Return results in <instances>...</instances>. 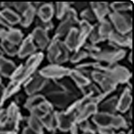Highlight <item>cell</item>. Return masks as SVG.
I'll return each mask as SVG.
<instances>
[{"mask_svg": "<svg viewBox=\"0 0 134 134\" xmlns=\"http://www.w3.org/2000/svg\"><path fill=\"white\" fill-rule=\"evenodd\" d=\"M111 8L115 12H125L132 9L130 3H114L111 5Z\"/></svg>", "mask_w": 134, "mask_h": 134, "instance_id": "cell-33", "label": "cell"}, {"mask_svg": "<svg viewBox=\"0 0 134 134\" xmlns=\"http://www.w3.org/2000/svg\"><path fill=\"white\" fill-rule=\"evenodd\" d=\"M30 6V3H13L14 8L21 15L24 14Z\"/></svg>", "mask_w": 134, "mask_h": 134, "instance_id": "cell-37", "label": "cell"}, {"mask_svg": "<svg viewBox=\"0 0 134 134\" xmlns=\"http://www.w3.org/2000/svg\"><path fill=\"white\" fill-rule=\"evenodd\" d=\"M28 123L30 128H32L34 131L37 132L39 134H42L43 133V125L41 121V119L39 117L31 114L29 116V120H28Z\"/></svg>", "mask_w": 134, "mask_h": 134, "instance_id": "cell-30", "label": "cell"}, {"mask_svg": "<svg viewBox=\"0 0 134 134\" xmlns=\"http://www.w3.org/2000/svg\"><path fill=\"white\" fill-rule=\"evenodd\" d=\"M91 76L93 80L101 87L102 93L106 94V95L113 92L116 88L117 83L104 71H102V70H93L91 72Z\"/></svg>", "mask_w": 134, "mask_h": 134, "instance_id": "cell-8", "label": "cell"}, {"mask_svg": "<svg viewBox=\"0 0 134 134\" xmlns=\"http://www.w3.org/2000/svg\"><path fill=\"white\" fill-rule=\"evenodd\" d=\"M31 37H32L34 43L37 45L38 48L42 50L46 48L50 44V38L47 34V31L42 28L36 27L31 34Z\"/></svg>", "mask_w": 134, "mask_h": 134, "instance_id": "cell-12", "label": "cell"}, {"mask_svg": "<svg viewBox=\"0 0 134 134\" xmlns=\"http://www.w3.org/2000/svg\"><path fill=\"white\" fill-rule=\"evenodd\" d=\"M49 82V80L42 76L39 72L31 76L25 84V92L29 96L35 95V94L45 88V86Z\"/></svg>", "mask_w": 134, "mask_h": 134, "instance_id": "cell-10", "label": "cell"}, {"mask_svg": "<svg viewBox=\"0 0 134 134\" xmlns=\"http://www.w3.org/2000/svg\"><path fill=\"white\" fill-rule=\"evenodd\" d=\"M0 134H16L15 132H8V131H0Z\"/></svg>", "mask_w": 134, "mask_h": 134, "instance_id": "cell-41", "label": "cell"}, {"mask_svg": "<svg viewBox=\"0 0 134 134\" xmlns=\"http://www.w3.org/2000/svg\"><path fill=\"white\" fill-rule=\"evenodd\" d=\"M2 110V109H1V103H0V111Z\"/></svg>", "mask_w": 134, "mask_h": 134, "instance_id": "cell-44", "label": "cell"}, {"mask_svg": "<svg viewBox=\"0 0 134 134\" xmlns=\"http://www.w3.org/2000/svg\"><path fill=\"white\" fill-rule=\"evenodd\" d=\"M69 52L64 43L57 38H54L47 47V58L51 64L60 65L66 62L70 58Z\"/></svg>", "mask_w": 134, "mask_h": 134, "instance_id": "cell-2", "label": "cell"}, {"mask_svg": "<svg viewBox=\"0 0 134 134\" xmlns=\"http://www.w3.org/2000/svg\"><path fill=\"white\" fill-rule=\"evenodd\" d=\"M1 83H2V80H1V77H0V84H1Z\"/></svg>", "mask_w": 134, "mask_h": 134, "instance_id": "cell-43", "label": "cell"}, {"mask_svg": "<svg viewBox=\"0 0 134 134\" xmlns=\"http://www.w3.org/2000/svg\"><path fill=\"white\" fill-rule=\"evenodd\" d=\"M20 83L15 82V81H12L7 85V87L3 90L2 93V96L0 97V103H1V105L7 99H8L10 97L13 95V94L16 92L20 89Z\"/></svg>", "mask_w": 134, "mask_h": 134, "instance_id": "cell-29", "label": "cell"}, {"mask_svg": "<svg viewBox=\"0 0 134 134\" xmlns=\"http://www.w3.org/2000/svg\"><path fill=\"white\" fill-rule=\"evenodd\" d=\"M92 120L97 127H108L113 129L127 128V122L121 115H110L98 111L93 115Z\"/></svg>", "mask_w": 134, "mask_h": 134, "instance_id": "cell-3", "label": "cell"}, {"mask_svg": "<svg viewBox=\"0 0 134 134\" xmlns=\"http://www.w3.org/2000/svg\"><path fill=\"white\" fill-rule=\"evenodd\" d=\"M1 48H2V52H5L7 55H8L10 57H14L18 54L17 46L7 42L5 39L1 40Z\"/></svg>", "mask_w": 134, "mask_h": 134, "instance_id": "cell-32", "label": "cell"}, {"mask_svg": "<svg viewBox=\"0 0 134 134\" xmlns=\"http://www.w3.org/2000/svg\"><path fill=\"white\" fill-rule=\"evenodd\" d=\"M1 96H2V93H1V90H0V97H1Z\"/></svg>", "mask_w": 134, "mask_h": 134, "instance_id": "cell-45", "label": "cell"}, {"mask_svg": "<svg viewBox=\"0 0 134 134\" xmlns=\"http://www.w3.org/2000/svg\"><path fill=\"white\" fill-rule=\"evenodd\" d=\"M88 50L90 52V55L93 58L98 61H106L109 64H114L115 61L122 59L125 55V52L122 50H100L97 48L95 49L89 48Z\"/></svg>", "mask_w": 134, "mask_h": 134, "instance_id": "cell-5", "label": "cell"}, {"mask_svg": "<svg viewBox=\"0 0 134 134\" xmlns=\"http://www.w3.org/2000/svg\"><path fill=\"white\" fill-rule=\"evenodd\" d=\"M111 43L113 45H117L120 47H131L132 38L127 34H121L116 32L114 29L112 33L110 34L109 38Z\"/></svg>", "mask_w": 134, "mask_h": 134, "instance_id": "cell-18", "label": "cell"}, {"mask_svg": "<svg viewBox=\"0 0 134 134\" xmlns=\"http://www.w3.org/2000/svg\"><path fill=\"white\" fill-rule=\"evenodd\" d=\"M79 124L80 128L84 132H95V129L93 128V127L91 125L90 123H89L87 120L83 121Z\"/></svg>", "mask_w": 134, "mask_h": 134, "instance_id": "cell-38", "label": "cell"}, {"mask_svg": "<svg viewBox=\"0 0 134 134\" xmlns=\"http://www.w3.org/2000/svg\"><path fill=\"white\" fill-rule=\"evenodd\" d=\"M97 131L99 134H115L114 129L108 127H98Z\"/></svg>", "mask_w": 134, "mask_h": 134, "instance_id": "cell-39", "label": "cell"}, {"mask_svg": "<svg viewBox=\"0 0 134 134\" xmlns=\"http://www.w3.org/2000/svg\"><path fill=\"white\" fill-rule=\"evenodd\" d=\"M98 111V105L93 102H86V103L81 107V110L79 111L76 119V123L78 124L83 121L87 120V119L90 116H93L95 113Z\"/></svg>", "mask_w": 134, "mask_h": 134, "instance_id": "cell-14", "label": "cell"}, {"mask_svg": "<svg viewBox=\"0 0 134 134\" xmlns=\"http://www.w3.org/2000/svg\"><path fill=\"white\" fill-rule=\"evenodd\" d=\"M79 23L77 19V15L74 9L69 8L64 20L61 22V24L58 26L56 32H55V38H60L62 37L66 36L69 31L74 28V26Z\"/></svg>", "mask_w": 134, "mask_h": 134, "instance_id": "cell-6", "label": "cell"}, {"mask_svg": "<svg viewBox=\"0 0 134 134\" xmlns=\"http://www.w3.org/2000/svg\"><path fill=\"white\" fill-rule=\"evenodd\" d=\"M16 70L17 67L13 61L0 56V75L6 78H12Z\"/></svg>", "mask_w": 134, "mask_h": 134, "instance_id": "cell-15", "label": "cell"}, {"mask_svg": "<svg viewBox=\"0 0 134 134\" xmlns=\"http://www.w3.org/2000/svg\"><path fill=\"white\" fill-rule=\"evenodd\" d=\"M79 29H78V31H79V48L81 47L84 43L85 42L86 38H87L91 31H92V29H93V26H91V24L88 22H85V21H81L79 22Z\"/></svg>", "mask_w": 134, "mask_h": 134, "instance_id": "cell-24", "label": "cell"}, {"mask_svg": "<svg viewBox=\"0 0 134 134\" xmlns=\"http://www.w3.org/2000/svg\"><path fill=\"white\" fill-rule=\"evenodd\" d=\"M91 10L95 15L97 20L102 21L107 15L110 14V7L107 3H92Z\"/></svg>", "mask_w": 134, "mask_h": 134, "instance_id": "cell-20", "label": "cell"}, {"mask_svg": "<svg viewBox=\"0 0 134 134\" xmlns=\"http://www.w3.org/2000/svg\"><path fill=\"white\" fill-rule=\"evenodd\" d=\"M46 98L42 96V95H39V94H35V95L29 96V97L27 99L26 103H25V107L31 110L34 108L37 107L40 105L42 102H43Z\"/></svg>", "mask_w": 134, "mask_h": 134, "instance_id": "cell-31", "label": "cell"}, {"mask_svg": "<svg viewBox=\"0 0 134 134\" xmlns=\"http://www.w3.org/2000/svg\"><path fill=\"white\" fill-rule=\"evenodd\" d=\"M54 14V6L51 3H44L37 8L38 19L43 22H50Z\"/></svg>", "mask_w": 134, "mask_h": 134, "instance_id": "cell-16", "label": "cell"}, {"mask_svg": "<svg viewBox=\"0 0 134 134\" xmlns=\"http://www.w3.org/2000/svg\"><path fill=\"white\" fill-rule=\"evenodd\" d=\"M46 97L48 99L47 101H50L53 106H54L60 109H65L68 107L72 104V102L76 99L74 96L68 93L64 90L49 93L46 95Z\"/></svg>", "mask_w": 134, "mask_h": 134, "instance_id": "cell-7", "label": "cell"}, {"mask_svg": "<svg viewBox=\"0 0 134 134\" xmlns=\"http://www.w3.org/2000/svg\"><path fill=\"white\" fill-rule=\"evenodd\" d=\"M43 59V55L42 53H34L32 56L29 57L25 64L20 66L15 70V74L12 77V81L21 83L27 81L33 74L36 71L38 66L41 64Z\"/></svg>", "mask_w": 134, "mask_h": 134, "instance_id": "cell-1", "label": "cell"}, {"mask_svg": "<svg viewBox=\"0 0 134 134\" xmlns=\"http://www.w3.org/2000/svg\"><path fill=\"white\" fill-rule=\"evenodd\" d=\"M81 17L82 18L83 21L88 22L90 24H91V22H94L97 20L95 15H94L93 11L91 9H88V8L82 10V12H81Z\"/></svg>", "mask_w": 134, "mask_h": 134, "instance_id": "cell-35", "label": "cell"}, {"mask_svg": "<svg viewBox=\"0 0 134 134\" xmlns=\"http://www.w3.org/2000/svg\"><path fill=\"white\" fill-rule=\"evenodd\" d=\"M109 17L115 31L121 34H127L132 29L131 16L124 12H110Z\"/></svg>", "mask_w": 134, "mask_h": 134, "instance_id": "cell-4", "label": "cell"}, {"mask_svg": "<svg viewBox=\"0 0 134 134\" xmlns=\"http://www.w3.org/2000/svg\"><path fill=\"white\" fill-rule=\"evenodd\" d=\"M84 134H95V132H84Z\"/></svg>", "mask_w": 134, "mask_h": 134, "instance_id": "cell-42", "label": "cell"}, {"mask_svg": "<svg viewBox=\"0 0 134 134\" xmlns=\"http://www.w3.org/2000/svg\"><path fill=\"white\" fill-rule=\"evenodd\" d=\"M132 95L129 88H126L124 90L122 95L120 99H118L117 103V110L121 113H124L128 110L130 109L132 104Z\"/></svg>", "mask_w": 134, "mask_h": 134, "instance_id": "cell-19", "label": "cell"}, {"mask_svg": "<svg viewBox=\"0 0 134 134\" xmlns=\"http://www.w3.org/2000/svg\"><path fill=\"white\" fill-rule=\"evenodd\" d=\"M97 28H98V33L101 38L103 39V41L109 38L110 34H111L112 33V31L114 30L111 23L105 19L100 21V23L98 25H97Z\"/></svg>", "mask_w": 134, "mask_h": 134, "instance_id": "cell-26", "label": "cell"}, {"mask_svg": "<svg viewBox=\"0 0 134 134\" xmlns=\"http://www.w3.org/2000/svg\"><path fill=\"white\" fill-rule=\"evenodd\" d=\"M69 8L70 7L68 3H58L56 5V8L54 9V12H56V16L59 19H63L65 17V15L67 14Z\"/></svg>", "mask_w": 134, "mask_h": 134, "instance_id": "cell-34", "label": "cell"}, {"mask_svg": "<svg viewBox=\"0 0 134 134\" xmlns=\"http://www.w3.org/2000/svg\"><path fill=\"white\" fill-rule=\"evenodd\" d=\"M119 134H125V133H124V132H120V133H119Z\"/></svg>", "mask_w": 134, "mask_h": 134, "instance_id": "cell-46", "label": "cell"}, {"mask_svg": "<svg viewBox=\"0 0 134 134\" xmlns=\"http://www.w3.org/2000/svg\"><path fill=\"white\" fill-rule=\"evenodd\" d=\"M88 57V52L84 50H76L75 51L74 54L71 57V61L73 63H76L82 61L83 59Z\"/></svg>", "mask_w": 134, "mask_h": 134, "instance_id": "cell-36", "label": "cell"}, {"mask_svg": "<svg viewBox=\"0 0 134 134\" xmlns=\"http://www.w3.org/2000/svg\"><path fill=\"white\" fill-rule=\"evenodd\" d=\"M37 50V46L34 43L31 35L24 39L20 43V48H18V56L20 58H25L30 57L35 53Z\"/></svg>", "mask_w": 134, "mask_h": 134, "instance_id": "cell-13", "label": "cell"}, {"mask_svg": "<svg viewBox=\"0 0 134 134\" xmlns=\"http://www.w3.org/2000/svg\"><path fill=\"white\" fill-rule=\"evenodd\" d=\"M22 134H39V133H37V132L34 131L32 128H30L29 127H27V128H25V129H24Z\"/></svg>", "mask_w": 134, "mask_h": 134, "instance_id": "cell-40", "label": "cell"}, {"mask_svg": "<svg viewBox=\"0 0 134 134\" xmlns=\"http://www.w3.org/2000/svg\"><path fill=\"white\" fill-rule=\"evenodd\" d=\"M64 44L69 51H76L79 48V31L76 27L71 29L66 35Z\"/></svg>", "mask_w": 134, "mask_h": 134, "instance_id": "cell-17", "label": "cell"}, {"mask_svg": "<svg viewBox=\"0 0 134 134\" xmlns=\"http://www.w3.org/2000/svg\"><path fill=\"white\" fill-rule=\"evenodd\" d=\"M0 15L2 16V17L10 27L18 24V23H20L21 17L11 8L3 9L2 11H0Z\"/></svg>", "mask_w": 134, "mask_h": 134, "instance_id": "cell-22", "label": "cell"}, {"mask_svg": "<svg viewBox=\"0 0 134 134\" xmlns=\"http://www.w3.org/2000/svg\"><path fill=\"white\" fill-rule=\"evenodd\" d=\"M71 70L68 68H64L59 65L51 64L42 68L39 74L47 80H61L66 76H69Z\"/></svg>", "mask_w": 134, "mask_h": 134, "instance_id": "cell-9", "label": "cell"}, {"mask_svg": "<svg viewBox=\"0 0 134 134\" xmlns=\"http://www.w3.org/2000/svg\"><path fill=\"white\" fill-rule=\"evenodd\" d=\"M117 103H118L117 97H112L111 98H109L100 104L98 112L115 115V113L117 111Z\"/></svg>", "mask_w": 134, "mask_h": 134, "instance_id": "cell-23", "label": "cell"}, {"mask_svg": "<svg viewBox=\"0 0 134 134\" xmlns=\"http://www.w3.org/2000/svg\"><path fill=\"white\" fill-rule=\"evenodd\" d=\"M3 39L15 46H18L23 41V34L19 29L11 28L7 29L5 38Z\"/></svg>", "mask_w": 134, "mask_h": 134, "instance_id": "cell-25", "label": "cell"}, {"mask_svg": "<svg viewBox=\"0 0 134 134\" xmlns=\"http://www.w3.org/2000/svg\"><path fill=\"white\" fill-rule=\"evenodd\" d=\"M103 71L118 84L127 83L130 80V72L124 66L115 65L111 67H105Z\"/></svg>", "mask_w": 134, "mask_h": 134, "instance_id": "cell-11", "label": "cell"}, {"mask_svg": "<svg viewBox=\"0 0 134 134\" xmlns=\"http://www.w3.org/2000/svg\"><path fill=\"white\" fill-rule=\"evenodd\" d=\"M41 121L42 123L43 127L47 128V130L54 131L55 128H57V119L55 112L53 113L52 111L49 114L44 115L41 118Z\"/></svg>", "mask_w": 134, "mask_h": 134, "instance_id": "cell-27", "label": "cell"}, {"mask_svg": "<svg viewBox=\"0 0 134 134\" xmlns=\"http://www.w3.org/2000/svg\"><path fill=\"white\" fill-rule=\"evenodd\" d=\"M37 13V10L35 7L30 4L29 8L22 14V17L20 19V25L24 27H29L33 23L35 18V15Z\"/></svg>", "mask_w": 134, "mask_h": 134, "instance_id": "cell-28", "label": "cell"}, {"mask_svg": "<svg viewBox=\"0 0 134 134\" xmlns=\"http://www.w3.org/2000/svg\"><path fill=\"white\" fill-rule=\"evenodd\" d=\"M69 76H71L73 83L78 87V88H80L81 91L83 90L84 88H86L88 85L91 83L90 78L88 77H86L81 72L78 71L77 70H71Z\"/></svg>", "mask_w": 134, "mask_h": 134, "instance_id": "cell-21", "label": "cell"}]
</instances>
